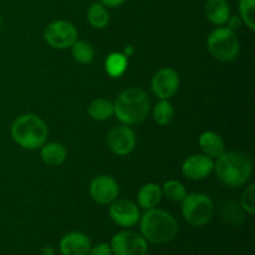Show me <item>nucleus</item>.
Here are the masks:
<instances>
[{
	"instance_id": "1",
	"label": "nucleus",
	"mask_w": 255,
	"mask_h": 255,
	"mask_svg": "<svg viewBox=\"0 0 255 255\" xmlns=\"http://www.w3.org/2000/svg\"><path fill=\"white\" fill-rule=\"evenodd\" d=\"M141 236L152 244H166L173 241L178 234V223L172 214L163 209H146L139 217Z\"/></svg>"
},
{
	"instance_id": "2",
	"label": "nucleus",
	"mask_w": 255,
	"mask_h": 255,
	"mask_svg": "<svg viewBox=\"0 0 255 255\" xmlns=\"http://www.w3.org/2000/svg\"><path fill=\"white\" fill-rule=\"evenodd\" d=\"M217 177L224 186L236 188L246 184L252 174L251 158L241 151H226L214 164Z\"/></svg>"
},
{
	"instance_id": "3",
	"label": "nucleus",
	"mask_w": 255,
	"mask_h": 255,
	"mask_svg": "<svg viewBox=\"0 0 255 255\" xmlns=\"http://www.w3.org/2000/svg\"><path fill=\"white\" fill-rule=\"evenodd\" d=\"M148 96L138 87H129L119 95L114 104V115L122 124L131 126L138 125L147 119L149 114Z\"/></svg>"
},
{
	"instance_id": "4",
	"label": "nucleus",
	"mask_w": 255,
	"mask_h": 255,
	"mask_svg": "<svg viewBox=\"0 0 255 255\" xmlns=\"http://www.w3.org/2000/svg\"><path fill=\"white\" fill-rule=\"evenodd\" d=\"M49 128L36 115H22L11 125V137L20 147L26 149L41 148L46 143Z\"/></svg>"
},
{
	"instance_id": "5",
	"label": "nucleus",
	"mask_w": 255,
	"mask_h": 255,
	"mask_svg": "<svg viewBox=\"0 0 255 255\" xmlns=\"http://www.w3.org/2000/svg\"><path fill=\"white\" fill-rule=\"evenodd\" d=\"M207 47L212 56L221 62H231L238 56L239 41L236 32L228 27H217L209 34Z\"/></svg>"
},
{
	"instance_id": "6",
	"label": "nucleus",
	"mask_w": 255,
	"mask_h": 255,
	"mask_svg": "<svg viewBox=\"0 0 255 255\" xmlns=\"http://www.w3.org/2000/svg\"><path fill=\"white\" fill-rule=\"evenodd\" d=\"M213 213L214 204L206 194H187L182 201V216L187 223L193 227H203L208 224Z\"/></svg>"
},
{
	"instance_id": "7",
	"label": "nucleus",
	"mask_w": 255,
	"mask_h": 255,
	"mask_svg": "<svg viewBox=\"0 0 255 255\" xmlns=\"http://www.w3.org/2000/svg\"><path fill=\"white\" fill-rule=\"evenodd\" d=\"M110 247L114 255H146L148 252L146 239L133 231H124L115 234Z\"/></svg>"
},
{
	"instance_id": "8",
	"label": "nucleus",
	"mask_w": 255,
	"mask_h": 255,
	"mask_svg": "<svg viewBox=\"0 0 255 255\" xmlns=\"http://www.w3.org/2000/svg\"><path fill=\"white\" fill-rule=\"evenodd\" d=\"M79 32L76 27L65 20H56L45 29L44 37L47 44L54 49L64 50L71 47L77 40Z\"/></svg>"
},
{
	"instance_id": "9",
	"label": "nucleus",
	"mask_w": 255,
	"mask_h": 255,
	"mask_svg": "<svg viewBox=\"0 0 255 255\" xmlns=\"http://www.w3.org/2000/svg\"><path fill=\"white\" fill-rule=\"evenodd\" d=\"M152 91L161 100H169L176 95L179 87V75L171 67H164L154 74L151 82Z\"/></svg>"
},
{
	"instance_id": "10",
	"label": "nucleus",
	"mask_w": 255,
	"mask_h": 255,
	"mask_svg": "<svg viewBox=\"0 0 255 255\" xmlns=\"http://www.w3.org/2000/svg\"><path fill=\"white\" fill-rule=\"evenodd\" d=\"M107 144L114 153L127 156L136 147V136L133 129L127 125H120L110 129L107 134Z\"/></svg>"
},
{
	"instance_id": "11",
	"label": "nucleus",
	"mask_w": 255,
	"mask_h": 255,
	"mask_svg": "<svg viewBox=\"0 0 255 255\" xmlns=\"http://www.w3.org/2000/svg\"><path fill=\"white\" fill-rule=\"evenodd\" d=\"M109 213L112 222L124 228L136 226L141 217L138 207L128 199H116L112 202Z\"/></svg>"
},
{
	"instance_id": "12",
	"label": "nucleus",
	"mask_w": 255,
	"mask_h": 255,
	"mask_svg": "<svg viewBox=\"0 0 255 255\" xmlns=\"http://www.w3.org/2000/svg\"><path fill=\"white\" fill-rule=\"evenodd\" d=\"M120 193L119 183L110 176H99L90 184V194L99 204H111Z\"/></svg>"
},
{
	"instance_id": "13",
	"label": "nucleus",
	"mask_w": 255,
	"mask_h": 255,
	"mask_svg": "<svg viewBox=\"0 0 255 255\" xmlns=\"http://www.w3.org/2000/svg\"><path fill=\"white\" fill-rule=\"evenodd\" d=\"M213 158L206 154H193L189 156L182 166V173L186 178L192 181H201L207 178L213 172Z\"/></svg>"
},
{
	"instance_id": "14",
	"label": "nucleus",
	"mask_w": 255,
	"mask_h": 255,
	"mask_svg": "<svg viewBox=\"0 0 255 255\" xmlns=\"http://www.w3.org/2000/svg\"><path fill=\"white\" fill-rule=\"evenodd\" d=\"M59 249L61 255H89L91 241L81 232H70L62 237Z\"/></svg>"
},
{
	"instance_id": "15",
	"label": "nucleus",
	"mask_w": 255,
	"mask_h": 255,
	"mask_svg": "<svg viewBox=\"0 0 255 255\" xmlns=\"http://www.w3.org/2000/svg\"><path fill=\"white\" fill-rule=\"evenodd\" d=\"M199 147L206 156L211 158H218L226 152V143L218 133L212 131L203 132L199 137Z\"/></svg>"
},
{
	"instance_id": "16",
	"label": "nucleus",
	"mask_w": 255,
	"mask_h": 255,
	"mask_svg": "<svg viewBox=\"0 0 255 255\" xmlns=\"http://www.w3.org/2000/svg\"><path fill=\"white\" fill-rule=\"evenodd\" d=\"M207 19L214 25H224L231 16V7L227 0H208L206 4Z\"/></svg>"
},
{
	"instance_id": "17",
	"label": "nucleus",
	"mask_w": 255,
	"mask_h": 255,
	"mask_svg": "<svg viewBox=\"0 0 255 255\" xmlns=\"http://www.w3.org/2000/svg\"><path fill=\"white\" fill-rule=\"evenodd\" d=\"M162 198V189L156 183H147L141 187L137 196L138 206L143 209H151L158 206Z\"/></svg>"
},
{
	"instance_id": "18",
	"label": "nucleus",
	"mask_w": 255,
	"mask_h": 255,
	"mask_svg": "<svg viewBox=\"0 0 255 255\" xmlns=\"http://www.w3.org/2000/svg\"><path fill=\"white\" fill-rule=\"evenodd\" d=\"M40 156H41V159L44 161V163L52 167H56L64 163L67 157V152L66 148L61 143L51 142V143H45L41 147V153H40Z\"/></svg>"
},
{
	"instance_id": "19",
	"label": "nucleus",
	"mask_w": 255,
	"mask_h": 255,
	"mask_svg": "<svg viewBox=\"0 0 255 255\" xmlns=\"http://www.w3.org/2000/svg\"><path fill=\"white\" fill-rule=\"evenodd\" d=\"M87 20L95 29H104L110 21V14L107 7L101 2H94L87 10Z\"/></svg>"
},
{
	"instance_id": "20",
	"label": "nucleus",
	"mask_w": 255,
	"mask_h": 255,
	"mask_svg": "<svg viewBox=\"0 0 255 255\" xmlns=\"http://www.w3.org/2000/svg\"><path fill=\"white\" fill-rule=\"evenodd\" d=\"M127 65H128L127 57L122 52H112L106 57L105 69H106V72L110 76L117 79V77L122 76L125 74Z\"/></svg>"
},
{
	"instance_id": "21",
	"label": "nucleus",
	"mask_w": 255,
	"mask_h": 255,
	"mask_svg": "<svg viewBox=\"0 0 255 255\" xmlns=\"http://www.w3.org/2000/svg\"><path fill=\"white\" fill-rule=\"evenodd\" d=\"M89 115L96 121H106L114 115V104L106 99H96L89 105Z\"/></svg>"
},
{
	"instance_id": "22",
	"label": "nucleus",
	"mask_w": 255,
	"mask_h": 255,
	"mask_svg": "<svg viewBox=\"0 0 255 255\" xmlns=\"http://www.w3.org/2000/svg\"><path fill=\"white\" fill-rule=\"evenodd\" d=\"M174 109L168 100H161L153 107V119L161 126H166L173 120Z\"/></svg>"
},
{
	"instance_id": "23",
	"label": "nucleus",
	"mask_w": 255,
	"mask_h": 255,
	"mask_svg": "<svg viewBox=\"0 0 255 255\" xmlns=\"http://www.w3.org/2000/svg\"><path fill=\"white\" fill-rule=\"evenodd\" d=\"M72 57L75 61L80 62V64H90L94 60L95 51L92 49L91 45L86 41H79L76 40L75 44L71 46Z\"/></svg>"
},
{
	"instance_id": "24",
	"label": "nucleus",
	"mask_w": 255,
	"mask_h": 255,
	"mask_svg": "<svg viewBox=\"0 0 255 255\" xmlns=\"http://www.w3.org/2000/svg\"><path fill=\"white\" fill-rule=\"evenodd\" d=\"M161 189L162 194H164L169 201L182 202L184 199V197L187 196V191L183 184L178 181H174V179L167 181Z\"/></svg>"
},
{
	"instance_id": "25",
	"label": "nucleus",
	"mask_w": 255,
	"mask_h": 255,
	"mask_svg": "<svg viewBox=\"0 0 255 255\" xmlns=\"http://www.w3.org/2000/svg\"><path fill=\"white\" fill-rule=\"evenodd\" d=\"M255 0H239V15L242 22L251 30L255 29Z\"/></svg>"
},
{
	"instance_id": "26",
	"label": "nucleus",
	"mask_w": 255,
	"mask_h": 255,
	"mask_svg": "<svg viewBox=\"0 0 255 255\" xmlns=\"http://www.w3.org/2000/svg\"><path fill=\"white\" fill-rule=\"evenodd\" d=\"M241 207L249 214H254L255 212V187L254 184H249L246 191L242 194Z\"/></svg>"
},
{
	"instance_id": "27",
	"label": "nucleus",
	"mask_w": 255,
	"mask_h": 255,
	"mask_svg": "<svg viewBox=\"0 0 255 255\" xmlns=\"http://www.w3.org/2000/svg\"><path fill=\"white\" fill-rule=\"evenodd\" d=\"M89 255H114L112 254L111 247L107 243H99L95 247H91Z\"/></svg>"
},
{
	"instance_id": "28",
	"label": "nucleus",
	"mask_w": 255,
	"mask_h": 255,
	"mask_svg": "<svg viewBox=\"0 0 255 255\" xmlns=\"http://www.w3.org/2000/svg\"><path fill=\"white\" fill-rule=\"evenodd\" d=\"M227 27H228L229 30H232V31L236 32L237 30L239 29V27L242 26V19L239 16H237V15H233V16H229L228 20H227Z\"/></svg>"
},
{
	"instance_id": "29",
	"label": "nucleus",
	"mask_w": 255,
	"mask_h": 255,
	"mask_svg": "<svg viewBox=\"0 0 255 255\" xmlns=\"http://www.w3.org/2000/svg\"><path fill=\"white\" fill-rule=\"evenodd\" d=\"M125 1L126 0H99V2H101L106 7H117L124 4Z\"/></svg>"
},
{
	"instance_id": "30",
	"label": "nucleus",
	"mask_w": 255,
	"mask_h": 255,
	"mask_svg": "<svg viewBox=\"0 0 255 255\" xmlns=\"http://www.w3.org/2000/svg\"><path fill=\"white\" fill-rule=\"evenodd\" d=\"M122 54H124L125 56H126L127 59H128L129 56H132V55L134 54V50H133V47H132L131 45H128V46H126V47H125V50H124V52H122Z\"/></svg>"
},
{
	"instance_id": "31",
	"label": "nucleus",
	"mask_w": 255,
	"mask_h": 255,
	"mask_svg": "<svg viewBox=\"0 0 255 255\" xmlns=\"http://www.w3.org/2000/svg\"><path fill=\"white\" fill-rule=\"evenodd\" d=\"M55 252L51 247H44L41 251V255H54Z\"/></svg>"
},
{
	"instance_id": "32",
	"label": "nucleus",
	"mask_w": 255,
	"mask_h": 255,
	"mask_svg": "<svg viewBox=\"0 0 255 255\" xmlns=\"http://www.w3.org/2000/svg\"><path fill=\"white\" fill-rule=\"evenodd\" d=\"M1 25H2V19H1V14H0V30H1Z\"/></svg>"
}]
</instances>
